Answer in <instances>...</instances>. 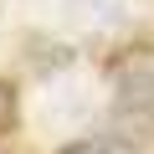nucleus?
<instances>
[{"label":"nucleus","instance_id":"f257e3e1","mask_svg":"<svg viewBox=\"0 0 154 154\" xmlns=\"http://www.w3.org/2000/svg\"><path fill=\"white\" fill-rule=\"evenodd\" d=\"M113 103L123 118L154 128V51H128L113 62Z\"/></svg>","mask_w":154,"mask_h":154},{"label":"nucleus","instance_id":"7ed1b4c3","mask_svg":"<svg viewBox=\"0 0 154 154\" xmlns=\"http://www.w3.org/2000/svg\"><path fill=\"white\" fill-rule=\"evenodd\" d=\"M11 118H16V98H11V93H5V88H0V128H5V123H11Z\"/></svg>","mask_w":154,"mask_h":154},{"label":"nucleus","instance_id":"f03ea898","mask_svg":"<svg viewBox=\"0 0 154 154\" xmlns=\"http://www.w3.org/2000/svg\"><path fill=\"white\" fill-rule=\"evenodd\" d=\"M62 154H139L128 139H77V144H67Z\"/></svg>","mask_w":154,"mask_h":154}]
</instances>
